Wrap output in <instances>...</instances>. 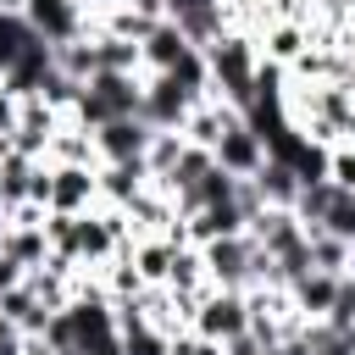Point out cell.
<instances>
[{
    "mask_svg": "<svg viewBox=\"0 0 355 355\" xmlns=\"http://www.w3.org/2000/svg\"><path fill=\"white\" fill-rule=\"evenodd\" d=\"M139 100H144V72H94L72 105V122L94 133L116 116H139Z\"/></svg>",
    "mask_w": 355,
    "mask_h": 355,
    "instance_id": "6da1fadb",
    "label": "cell"
},
{
    "mask_svg": "<svg viewBox=\"0 0 355 355\" xmlns=\"http://www.w3.org/2000/svg\"><path fill=\"white\" fill-rule=\"evenodd\" d=\"M205 67H211V94L244 111L250 94H255V67H261L255 39H244V33H222L216 44H205Z\"/></svg>",
    "mask_w": 355,
    "mask_h": 355,
    "instance_id": "7a4b0ae2",
    "label": "cell"
},
{
    "mask_svg": "<svg viewBox=\"0 0 355 355\" xmlns=\"http://www.w3.org/2000/svg\"><path fill=\"white\" fill-rule=\"evenodd\" d=\"M200 261H205V283L211 288H255V239L250 233H227V239H211L200 244Z\"/></svg>",
    "mask_w": 355,
    "mask_h": 355,
    "instance_id": "3957f363",
    "label": "cell"
},
{
    "mask_svg": "<svg viewBox=\"0 0 355 355\" xmlns=\"http://www.w3.org/2000/svg\"><path fill=\"white\" fill-rule=\"evenodd\" d=\"M22 28L39 44L61 50V44H78L89 33V17H83L78 0H22Z\"/></svg>",
    "mask_w": 355,
    "mask_h": 355,
    "instance_id": "277c9868",
    "label": "cell"
},
{
    "mask_svg": "<svg viewBox=\"0 0 355 355\" xmlns=\"http://www.w3.org/2000/svg\"><path fill=\"white\" fill-rule=\"evenodd\" d=\"M200 338H211V344H227V338H239V333H250V305H244V294L239 288H211L200 305H194V322H189Z\"/></svg>",
    "mask_w": 355,
    "mask_h": 355,
    "instance_id": "5b68a950",
    "label": "cell"
},
{
    "mask_svg": "<svg viewBox=\"0 0 355 355\" xmlns=\"http://www.w3.org/2000/svg\"><path fill=\"white\" fill-rule=\"evenodd\" d=\"M194 100L166 78V72H144V100H139V122H150L155 133H183Z\"/></svg>",
    "mask_w": 355,
    "mask_h": 355,
    "instance_id": "8992f818",
    "label": "cell"
},
{
    "mask_svg": "<svg viewBox=\"0 0 355 355\" xmlns=\"http://www.w3.org/2000/svg\"><path fill=\"white\" fill-rule=\"evenodd\" d=\"M211 161H216L227 178H255V172L266 166V144H261V133H255L250 122H233V128L211 144Z\"/></svg>",
    "mask_w": 355,
    "mask_h": 355,
    "instance_id": "52a82bcc",
    "label": "cell"
},
{
    "mask_svg": "<svg viewBox=\"0 0 355 355\" xmlns=\"http://www.w3.org/2000/svg\"><path fill=\"white\" fill-rule=\"evenodd\" d=\"M150 133H155V128L139 122V116H116V122L94 128V155H100V166H111V161H144Z\"/></svg>",
    "mask_w": 355,
    "mask_h": 355,
    "instance_id": "ba28073f",
    "label": "cell"
},
{
    "mask_svg": "<svg viewBox=\"0 0 355 355\" xmlns=\"http://www.w3.org/2000/svg\"><path fill=\"white\" fill-rule=\"evenodd\" d=\"M100 205V183L94 166H50V211L61 216H83Z\"/></svg>",
    "mask_w": 355,
    "mask_h": 355,
    "instance_id": "9c48e42d",
    "label": "cell"
},
{
    "mask_svg": "<svg viewBox=\"0 0 355 355\" xmlns=\"http://www.w3.org/2000/svg\"><path fill=\"white\" fill-rule=\"evenodd\" d=\"M305 50H311V28H305V22H266V28L255 33V55H261L266 67H277V72H288Z\"/></svg>",
    "mask_w": 355,
    "mask_h": 355,
    "instance_id": "30bf717a",
    "label": "cell"
},
{
    "mask_svg": "<svg viewBox=\"0 0 355 355\" xmlns=\"http://www.w3.org/2000/svg\"><path fill=\"white\" fill-rule=\"evenodd\" d=\"M94 183H100V205L128 211L133 194L150 189V172H144V161H111V166H94Z\"/></svg>",
    "mask_w": 355,
    "mask_h": 355,
    "instance_id": "8fae6325",
    "label": "cell"
},
{
    "mask_svg": "<svg viewBox=\"0 0 355 355\" xmlns=\"http://www.w3.org/2000/svg\"><path fill=\"white\" fill-rule=\"evenodd\" d=\"M233 122H244V111L211 94V100H200V105L189 111V122H183V139H189V144H200V150H211V144H216V139H222Z\"/></svg>",
    "mask_w": 355,
    "mask_h": 355,
    "instance_id": "7c38bea8",
    "label": "cell"
},
{
    "mask_svg": "<svg viewBox=\"0 0 355 355\" xmlns=\"http://www.w3.org/2000/svg\"><path fill=\"white\" fill-rule=\"evenodd\" d=\"M338 283H344V277H333V272H305V277H294V283H288V300H294L300 322H322V316L333 311V300H338Z\"/></svg>",
    "mask_w": 355,
    "mask_h": 355,
    "instance_id": "4fadbf2b",
    "label": "cell"
},
{
    "mask_svg": "<svg viewBox=\"0 0 355 355\" xmlns=\"http://www.w3.org/2000/svg\"><path fill=\"white\" fill-rule=\"evenodd\" d=\"M44 161H50V166H100V155H94V133H89V128H78V122L67 116V122L50 133Z\"/></svg>",
    "mask_w": 355,
    "mask_h": 355,
    "instance_id": "5bb4252c",
    "label": "cell"
},
{
    "mask_svg": "<svg viewBox=\"0 0 355 355\" xmlns=\"http://www.w3.org/2000/svg\"><path fill=\"white\" fill-rule=\"evenodd\" d=\"M183 50H189V39L178 33V22H166V17H161V22L150 28V39L139 44V72H172Z\"/></svg>",
    "mask_w": 355,
    "mask_h": 355,
    "instance_id": "9a60e30c",
    "label": "cell"
},
{
    "mask_svg": "<svg viewBox=\"0 0 355 355\" xmlns=\"http://www.w3.org/2000/svg\"><path fill=\"white\" fill-rule=\"evenodd\" d=\"M183 233H189V244L200 250V244H211V239L244 233V216H239V205H233V200H227V205H205V211L183 216Z\"/></svg>",
    "mask_w": 355,
    "mask_h": 355,
    "instance_id": "2e32d148",
    "label": "cell"
},
{
    "mask_svg": "<svg viewBox=\"0 0 355 355\" xmlns=\"http://www.w3.org/2000/svg\"><path fill=\"white\" fill-rule=\"evenodd\" d=\"M183 244H172V239H161V233H150V239H139L133 250H128V261H133V272L155 288V283H166V272H172V255H178Z\"/></svg>",
    "mask_w": 355,
    "mask_h": 355,
    "instance_id": "e0dca14e",
    "label": "cell"
},
{
    "mask_svg": "<svg viewBox=\"0 0 355 355\" xmlns=\"http://www.w3.org/2000/svg\"><path fill=\"white\" fill-rule=\"evenodd\" d=\"M255 189H261L266 211H294V200H300V178H294L283 161H272V155H266V166L255 172Z\"/></svg>",
    "mask_w": 355,
    "mask_h": 355,
    "instance_id": "ac0fdd59",
    "label": "cell"
},
{
    "mask_svg": "<svg viewBox=\"0 0 355 355\" xmlns=\"http://www.w3.org/2000/svg\"><path fill=\"white\" fill-rule=\"evenodd\" d=\"M0 255H6V261H17L22 272H33V266H44V261H50V239H44V227H6Z\"/></svg>",
    "mask_w": 355,
    "mask_h": 355,
    "instance_id": "d6986e66",
    "label": "cell"
},
{
    "mask_svg": "<svg viewBox=\"0 0 355 355\" xmlns=\"http://www.w3.org/2000/svg\"><path fill=\"white\" fill-rule=\"evenodd\" d=\"M0 316H6L11 327H22V333H44V322H50V311L39 305V294L28 288V277H22L11 294H0Z\"/></svg>",
    "mask_w": 355,
    "mask_h": 355,
    "instance_id": "ffe728a7",
    "label": "cell"
},
{
    "mask_svg": "<svg viewBox=\"0 0 355 355\" xmlns=\"http://www.w3.org/2000/svg\"><path fill=\"white\" fill-rule=\"evenodd\" d=\"M94 50V72H139V44L111 39V33H83Z\"/></svg>",
    "mask_w": 355,
    "mask_h": 355,
    "instance_id": "44dd1931",
    "label": "cell"
},
{
    "mask_svg": "<svg viewBox=\"0 0 355 355\" xmlns=\"http://www.w3.org/2000/svg\"><path fill=\"white\" fill-rule=\"evenodd\" d=\"M305 250H311V272H333V277H349V239H333V233H305Z\"/></svg>",
    "mask_w": 355,
    "mask_h": 355,
    "instance_id": "7402d4cb",
    "label": "cell"
},
{
    "mask_svg": "<svg viewBox=\"0 0 355 355\" xmlns=\"http://www.w3.org/2000/svg\"><path fill=\"white\" fill-rule=\"evenodd\" d=\"M33 155H17V150H6L0 155V211H11V205H22L28 200V178H33Z\"/></svg>",
    "mask_w": 355,
    "mask_h": 355,
    "instance_id": "603a6c76",
    "label": "cell"
},
{
    "mask_svg": "<svg viewBox=\"0 0 355 355\" xmlns=\"http://www.w3.org/2000/svg\"><path fill=\"white\" fill-rule=\"evenodd\" d=\"M183 150H189L183 133H150V150H144V172H150V183H166Z\"/></svg>",
    "mask_w": 355,
    "mask_h": 355,
    "instance_id": "cb8c5ba5",
    "label": "cell"
},
{
    "mask_svg": "<svg viewBox=\"0 0 355 355\" xmlns=\"http://www.w3.org/2000/svg\"><path fill=\"white\" fill-rule=\"evenodd\" d=\"M78 94H83V83H78V78H67V72H55V67H50V78L39 83V100H44L50 111H61V116H72Z\"/></svg>",
    "mask_w": 355,
    "mask_h": 355,
    "instance_id": "d4e9b609",
    "label": "cell"
},
{
    "mask_svg": "<svg viewBox=\"0 0 355 355\" xmlns=\"http://www.w3.org/2000/svg\"><path fill=\"white\" fill-rule=\"evenodd\" d=\"M166 344H172V338H166L161 327H150V322L116 333V349H122V355H166Z\"/></svg>",
    "mask_w": 355,
    "mask_h": 355,
    "instance_id": "484cf974",
    "label": "cell"
},
{
    "mask_svg": "<svg viewBox=\"0 0 355 355\" xmlns=\"http://www.w3.org/2000/svg\"><path fill=\"white\" fill-rule=\"evenodd\" d=\"M322 233H333V239H349L355 244V194L344 189L333 205H327V216H322Z\"/></svg>",
    "mask_w": 355,
    "mask_h": 355,
    "instance_id": "4316f807",
    "label": "cell"
},
{
    "mask_svg": "<svg viewBox=\"0 0 355 355\" xmlns=\"http://www.w3.org/2000/svg\"><path fill=\"white\" fill-rule=\"evenodd\" d=\"M327 178H333L338 189H349V194H355V150H349V144L327 150Z\"/></svg>",
    "mask_w": 355,
    "mask_h": 355,
    "instance_id": "83f0119b",
    "label": "cell"
},
{
    "mask_svg": "<svg viewBox=\"0 0 355 355\" xmlns=\"http://www.w3.org/2000/svg\"><path fill=\"white\" fill-rule=\"evenodd\" d=\"M17 116H22V100L0 83V155L11 150V133H17Z\"/></svg>",
    "mask_w": 355,
    "mask_h": 355,
    "instance_id": "f1b7e54d",
    "label": "cell"
},
{
    "mask_svg": "<svg viewBox=\"0 0 355 355\" xmlns=\"http://www.w3.org/2000/svg\"><path fill=\"white\" fill-rule=\"evenodd\" d=\"M166 355H222V344H211V338H200L194 327H183V333H172Z\"/></svg>",
    "mask_w": 355,
    "mask_h": 355,
    "instance_id": "f546056e",
    "label": "cell"
},
{
    "mask_svg": "<svg viewBox=\"0 0 355 355\" xmlns=\"http://www.w3.org/2000/svg\"><path fill=\"white\" fill-rule=\"evenodd\" d=\"M22 338H28V333H22V327H11V322L0 316V355H22Z\"/></svg>",
    "mask_w": 355,
    "mask_h": 355,
    "instance_id": "4dcf8cb0",
    "label": "cell"
},
{
    "mask_svg": "<svg viewBox=\"0 0 355 355\" xmlns=\"http://www.w3.org/2000/svg\"><path fill=\"white\" fill-rule=\"evenodd\" d=\"M222 355H266V349L255 344V333H239V338H227V344H222Z\"/></svg>",
    "mask_w": 355,
    "mask_h": 355,
    "instance_id": "1f68e13d",
    "label": "cell"
},
{
    "mask_svg": "<svg viewBox=\"0 0 355 355\" xmlns=\"http://www.w3.org/2000/svg\"><path fill=\"white\" fill-rule=\"evenodd\" d=\"M116 6H128V11H139V17H150V22L166 17V0H116Z\"/></svg>",
    "mask_w": 355,
    "mask_h": 355,
    "instance_id": "d6a6232c",
    "label": "cell"
},
{
    "mask_svg": "<svg viewBox=\"0 0 355 355\" xmlns=\"http://www.w3.org/2000/svg\"><path fill=\"white\" fill-rule=\"evenodd\" d=\"M22 277H28V272H22L17 261H6V255H0V294H11V288H17Z\"/></svg>",
    "mask_w": 355,
    "mask_h": 355,
    "instance_id": "836d02e7",
    "label": "cell"
},
{
    "mask_svg": "<svg viewBox=\"0 0 355 355\" xmlns=\"http://www.w3.org/2000/svg\"><path fill=\"white\" fill-rule=\"evenodd\" d=\"M200 6H222V0H166V17H183V11H200Z\"/></svg>",
    "mask_w": 355,
    "mask_h": 355,
    "instance_id": "e575fe53",
    "label": "cell"
},
{
    "mask_svg": "<svg viewBox=\"0 0 355 355\" xmlns=\"http://www.w3.org/2000/svg\"><path fill=\"white\" fill-rule=\"evenodd\" d=\"M78 6H83V17H100V11H111L116 0H78Z\"/></svg>",
    "mask_w": 355,
    "mask_h": 355,
    "instance_id": "d590c367",
    "label": "cell"
},
{
    "mask_svg": "<svg viewBox=\"0 0 355 355\" xmlns=\"http://www.w3.org/2000/svg\"><path fill=\"white\" fill-rule=\"evenodd\" d=\"M0 17H22V0H0Z\"/></svg>",
    "mask_w": 355,
    "mask_h": 355,
    "instance_id": "8d00e7d4",
    "label": "cell"
},
{
    "mask_svg": "<svg viewBox=\"0 0 355 355\" xmlns=\"http://www.w3.org/2000/svg\"><path fill=\"white\" fill-rule=\"evenodd\" d=\"M266 355H300V344H283V349H266Z\"/></svg>",
    "mask_w": 355,
    "mask_h": 355,
    "instance_id": "74e56055",
    "label": "cell"
},
{
    "mask_svg": "<svg viewBox=\"0 0 355 355\" xmlns=\"http://www.w3.org/2000/svg\"><path fill=\"white\" fill-rule=\"evenodd\" d=\"M0 239H6V211H0Z\"/></svg>",
    "mask_w": 355,
    "mask_h": 355,
    "instance_id": "f35d334b",
    "label": "cell"
},
{
    "mask_svg": "<svg viewBox=\"0 0 355 355\" xmlns=\"http://www.w3.org/2000/svg\"><path fill=\"white\" fill-rule=\"evenodd\" d=\"M349 288H355V277H349Z\"/></svg>",
    "mask_w": 355,
    "mask_h": 355,
    "instance_id": "ab89813d",
    "label": "cell"
},
{
    "mask_svg": "<svg viewBox=\"0 0 355 355\" xmlns=\"http://www.w3.org/2000/svg\"><path fill=\"white\" fill-rule=\"evenodd\" d=\"M111 355H122V349H111Z\"/></svg>",
    "mask_w": 355,
    "mask_h": 355,
    "instance_id": "60d3db41",
    "label": "cell"
}]
</instances>
